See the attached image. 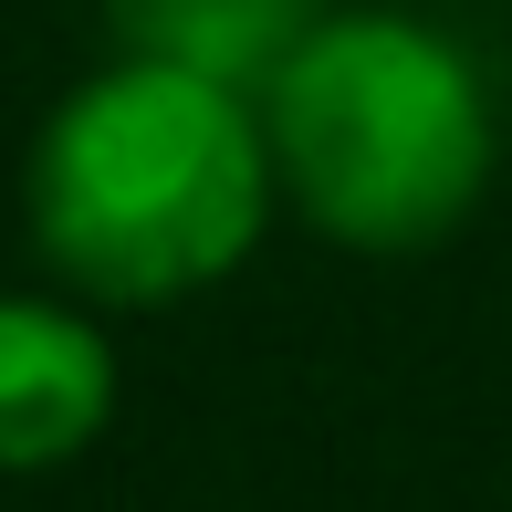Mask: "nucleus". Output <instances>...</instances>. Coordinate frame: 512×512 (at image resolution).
Returning a JSON list of instances; mask_svg holds the SVG:
<instances>
[{
  "mask_svg": "<svg viewBox=\"0 0 512 512\" xmlns=\"http://www.w3.org/2000/svg\"><path fill=\"white\" fill-rule=\"evenodd\" d=\"M272 189V136L241 84L126 53L42 126L32 241L95 304H178L251 262Z\"/></svg>",
  "mask_w": 512,
  "mask_h": 512,
  "instance_id": "nucleus-1",
  "label": "nucleus"
},
{
  "mask_svg": "<svg viewBox=\"0 0 512 512\" xmlns=\"http://www.w3.org/2000/svg\"><path fill=\"white\" fill-rule=\"evenodd\" d=\"M272 178L345 251H418L492 189V95L408 11H324L262 84Z\"/></svg>",
  "mask_w": 512,
  "mask_h": 512,
  "instance_id": "nucleus-2",
  "label": "nucleus"
},
{
  "mask_svg": "<svg viewBox=\"0 0 512 512\" xmlns=\"http://www.w3.org/2000/svg\"><path fill=\"white\" fill-rule=\"evenodd\" d=\"M115 418V356L74 304L0 293V471H53Z\"/></svg>",
  "mask_w": 512,
  "mask_h": 512,
  "instance_id": "nucleus-3",
  "label": "nucleus"
},
{
  "mask_svg": "<svg viewBox=\"0 0 512 512\" xmlns=\"http://www.w3.org/2000/svg\"><path fill=\"white\" fill-rule=\"evenodd\" d=\"M115 11V42L147 63H189L209 84H241L262 95L283 74V53L314 32V0H105Z\"/></svg>",
  "mask_w": 512,
  "mask_h": 512,
  "instance_id": "nucleus-4",
  "label": "nucleus"
}]
</instances>
